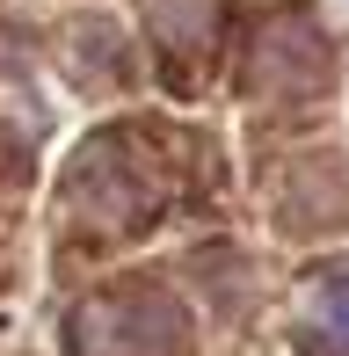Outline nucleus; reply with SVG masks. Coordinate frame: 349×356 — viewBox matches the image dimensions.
Listing matches in <instances>:
<instances>
[{
  "label": "nucleus",
  "mask_w": 349,
  "mask_h": 356,
  "mask_svg": "<svg viewBox=\"0 0 349 356\" xmlns=\"http://www.w3.org/2000/svg\"><path fill=\"white\" fill-rule=\"evenodd\" d=\"M313 342L327 356H349V277H335L320 298H313Z\"/></svg>",
  "instance_id": "1"
}]
</instances>
